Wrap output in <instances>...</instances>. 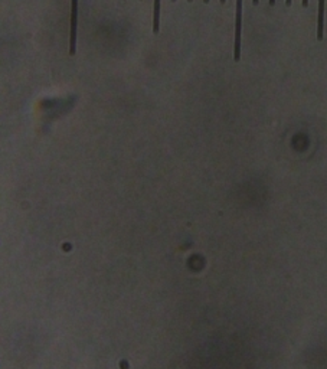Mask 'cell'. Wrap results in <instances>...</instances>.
I'll return each instance as SVG.
<instances>
[{"instance_id":"52a82bcc","label":"cell","mask_w":327,"mask_h":369,"mask_svg":"<svg viewBox=\"0 0 327 369\" xmlns=\"http://www.w3.org/2000/svg\"><path fill=\"white\" fill-rule=\"evenodd\" d=\"M291 2H293V0H286V5H287V6H291Z\"/></svg>"},{"instance_id":"3957f363","label":"cell","mask_w":327,"mask_h":369,"mask_svg":"<svg viewBox=\"0 0 327 369\" xmlns=\"http://www.w3.org/2000/svg\"><path fill=\"white\" fill-rule=\"evenodd\" d=\"M324 28V0H319V20H317V39H323Z\"/></svg>"},{"instance_id":"8fae6325","label":"cell","mask_w":327,"mask_h":369,"mask_svg":"<svg viewBox=\"0 0 327 369\" xmlns=\"http://www.w3.org/2000/svg\"><path fill=\"white\" fill-rule=\"evenodd\" d=\"M187 2H192V0H187Z\"/></svg>"},{"instance_id":"6da1fadb","label":"cell","mask_w":327,"mask_h":369,"mask_svg":"<svg viewBox=\"0 0 327 369\" xmlns=\"http://www.w3.org/2000/svg\"><path fill=\"white\" fill-rule=\"evenodd\" d=\"M241 25H242V0H236V16H235V42L234 61L241 59Z\"/></svg>"},{"instance_id":"7a4b0ae2","label":"cell","mask_w":327,"mask_h":369,"mask_svg":"<svg viewBox=\"0 0 327 369\" xmlns=\"http://www.w3.org/2000/svg\"><path fill=\"white\" fill-rule=\"evenodd\" d=\"M77 25H78V0H71L70 55H75L77 52Z\"/></svg>"},{"instance_id":"7c38bea8","label":"cell","mask_w":327,"mask_h":369,"mask_svg":"<svg viewBox=\"0 0 327 369\" xmlns=\"http://www.w3.org/2000/svg\"><path fill=\"white\" fill-rule=\"evenodd\" d=\"M171 2H176V0H171Z\"/></svg>"},{"instance_id":"8992f818","label":"cell","mask_w":327,"mask_h":369,"mask_svg":"<svg viewBox=\"0 0 327 369\" xmlns=\"http://www.w3.org/2000/svg\"><path fill=\"white\" fill-rule=\"evenodd\" d=\"M268 3H270V6H274V5H275V0H270Z\"/></svg>"},{"instance_id":"277c9868","label":"cell","mask_w":327,"mask_h":369,"mask_svg":"<svg viewBox=\"0 0 327 369\" xmlns=\"http://www.w3.org/2000/svg\"><path fill=\"white\" fill-rule=\"evenodd\" d=\"M159 24H160V0H155L153 5V32H159Z\"/></svg>"},{"instance_id":"30bf717a","label":"cell","mask_w":327,"mask_h":369,"mask_svg":"<svg viewBox=\"0 0 327 369\" xmlns=\"http://www.w3.org/2000/svg\"><path fill=\"white\" fill-rule=\"evenodd\" d=\"M203 2H205V3H209V0H203Z\"/></svg>"},{"instance_id":"9c48e42d","label":"cell","mask_w":327,"mask_h":369,"mask_svg":"<svg viewBox=\"0 0 327 369\" xmlns=\"http://www.w3.org/2000/svg\"><path fill=\"white\" fill-rule=\"evenodd\" d=\"M225 2H226V0H221V3H222V5H224V3H225Z\"/></svg>"},{"instance_id":"5b68a950","label":"cell","mask_w":327,"mask_h":369,"mask_svg":"<svg viewBox=\"0 0 327 369\" xmlns=\"http://www.w3.org/2000/svg\"><path fill=\"white\" fill-rule=\"evenodd\" d=\"M307 5H309V0H303V8H307Z\"/></svg>"},{"instance_id":"ba28073f","label":"cell","mask_w":327,"mask_h":369,"mask_svg":"<svg viewBox=\"0 0 327 369\" xmlns=\"http://www.w3.org/2000/svg\"><path fill=\"white\" fill-rule=\"evenodd\" d=\"M258 2H259V0H252V3H254V5H258Z\"/></svg>"}]
</instances>
